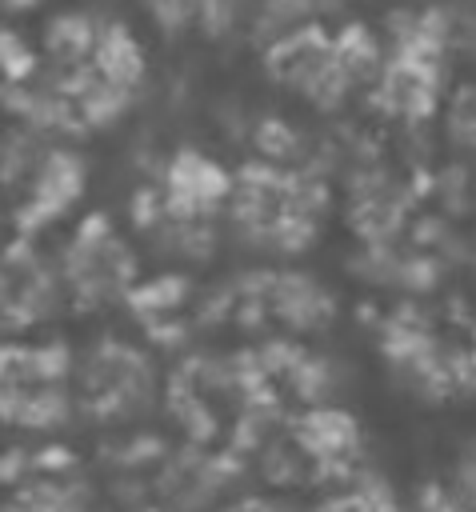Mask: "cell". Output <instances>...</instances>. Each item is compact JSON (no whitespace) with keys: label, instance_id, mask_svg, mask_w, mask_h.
Returning <instances> with one entry per match:
<instances>
[{"label":"cell","instance_id":"cell-1","mask_svg":"<svg viewBox=\"0 0 476 512\" xmlns=\"http://www.w3.org/2000/svg\"><path fill=\"white\" fill-rule=\"evenodd\" d=\"M76 408V360L60 340H0V424L52 432Z\"/></svg>","mask_w":476,"mask_h":512},{"label":"cell","instance_id":"cell-9","mask_svg":"<svg viewBox=\"0 0 476 512\" xmlns=\"http://www.w3.org/2000/svg\"><path fill=\"white\" fill-rule=\"evenodd\" d=\"M232 512H276V508H268V504H240V508H232Z\"/></svg>","mask_w":476,"mask_h":512},{"label":"cell","instance_id":"cell-4","mask_svg":"<svg viewBox=\"0 0 476 512\" xmlns=\"http://www.w3.org/2000/svg\"><path fill=\"white\" fill-rule=\"evenodd\" d=\"M156 396V368L132 340L104 336L76 356V408L100 420H132Z\"/></svg>","mask_w":476,"mask_h":512},{"label":"cell","instance_id":"cell-3","mask_svg":"<svg viewBox=\"0 0 476 512\" xmlns=\"http://www.w3.org/2000/svg\"><path fill=\"white\" fill-rule=\"evenodd\" d=\"M56 272H60L64 300L72 308L96 312V308L116 304L132 288L136 252L120 236V228H112V220L104 212H92L64 240V248L56 256Z\"/></svg>","mask_w":476,"mask_h":512},{"label":"cell","instance_id":"cell-7","mask_svg":"<svg viewBox=\"0 0 476 512\" xmlns=\"http://www.w3.org/2000/svg\"><path fill=\"white\" fill-rule=\"evenodd\" d=\"M452 492L464 504V512H476V436L460 448L456 472H452Z\"/></svg>","mask_w":476,"mask_h":512},{"label":"cell","instance_id":"cell-5","mask_svg":"<svg viewBox=\"0 0 476 512\" xmlns=\"http://www.w3.org/2000/svg\"><path fill=\"white\" fill-rule=\"evenodd\" d=\"M64 288L56 260L44 256L32 240L0 244V340L28 336L64 308Z\"/></svg>","mask_w":476,"mask_h":512},{"label":"cell","instance_id":"cell-8","mask_svg":"<svg viewBox=\"0 0 476 512\" xmlns=\"http://www.w3.org/2000/svg\"><path fill=\"white\" fill-rule=\"evenodd\" d=\"M312 512H392L380 496H368V492H344V496H332L324 504H316Z\"/></svg>","mask_w":476,"mask_h":512},{"label":"cell","instance_id":"cell-6","mask_svg":"<svg viewBox=\"0 0 476 512\" xmlns=\"http://www.w3.org/2000/svg\"><path fill=\"white\" fill-rule=\"evenodd\" d=\"M156 24L168 32H188V28H216L232 16L236 0H144Z\"/></svg>","mask_w":476,"mask_h":512},{"label":"cell","instance_id":"cell-2","mask_svg":"<svg viewBox=\"0 0 476 512\" xmlns=\"http://www.w3.org/2000/svg\"><path fill=\"white\" fill-rule=\"evenodd\" d=\"M52 56L60 64V80L88 116L116 112L128 100L140 76V52L124 24H96L88 16H68L52 32Z\"/></svg>","mask_w":476,"mask_h":512}]
</instances>
